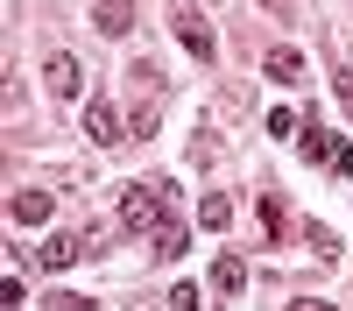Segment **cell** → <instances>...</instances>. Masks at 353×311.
Here are the masks:
<instances>
[{
  "instance_id": "obj_1",
  "label": "cell",
  "mask_w": 353,
  "mask_h": 311,
  "mask_svg": "<svg viewBox=\"0 0 353 311\" xmlns=\"http://www.w3.org/2000/svg\"><path fill=\"white\" fill-rule=\"evenodd\" d=\"M170 198H176V184H170V177L128 184V191H121V226H128V234H156V226L170 219Z\"/></svg>"
},
{
  "instance_id": "obj_2",
  "label": "cell",
  "mask_w": 353,
  "mask_h": 311,
  "mask_svg": "<svg viewBox=\"0 0 353 311\" xmlns=\"http://www.w3.org/2000/svg\"><path fill=\"white\" fill-rule=\"evenodd\" d=\"M85 134H92L99 149H121V141H128L134 128L121 121V106H113V99H85Z\"/></svg>"
},
{
  "instance_id": "obj_3",
  "label": "cell",
  "mask_w": 353,
  "mask_h": 311,
  "mask_svg": "<svg viewBox=\"0 0 353 311\" xmlns=\"http://www.w3.org/2000/svg\"><path fill=\"white\" fill-rule=\"evenodd\" d=\"M170 28H176V43H184V50L198 57V64H212V57H219V43H212V28H205V14L176 8V14H170Z\"/></svg>"
},
{
  "instance_id": "obj_4",
  "label": "cell",
  "mask_w": 353,
  "mask_h": 311,
  "mask_svg": "<svg viewBox=\"0 0 353 311\" xmlns=\"http://www.w3.org/2000/svg\"><path fill=\"white\" fill-rule=\"evenodd\" d=\"M43 85H50L57 99H78V92H85V64H78V57H64V50H57L50 64H43Z\"/></svg>"
},
{
  "instance_id": "obj_5",
  "label": "cell",
  "mask_w": 353,
  "mask_h": 311,
  "mask_svg": "<svg viewBox=\"0 0 353 311\" xmlns=\"http://www.w3.org/2000/svg\"><path fill=\"white\" fill-rule=\"evenodd\" d=\"M8 212H14V219H21V226H43V219H50V212H57V198H50V191H28V184H21V191H14V198H8Z\"/></svg>"
},
{
  "instance_id": "obj_6",
  "label": "cell",
  "mask_w": 353,
  "mask_h": 311,
  "mask_svg": "<svg viewBox=\"0 0 353 311\" xmlns=\"http://www.w3.org/2000/svg\"><path fill=\"white\" fill-rule=\"evenodd\" d=\"M85 248H92V234H50L43 241V269H71Z\"/></svg>"
},
{
  "instance_id": "obj_7",
  "label": "cell",
  "mask_w": 353,
  "mask_h": 311,
  "mask_svg": "<svg viewBox=\"0 0 353 311\" xmlns=\"http://www.w3.org/2000/svg\"><path fill=\"white\" fill-rule=\"evenodd\" d=\"M149 241H156V254H163V262H184V248H191V226H184V219H163Z\"/></svg>"
},
{
  "instance_id": "obj_8",
  "label": "cell",
  "mask_w": 353,
  "mask_h": 311,
  "mask_svg": "<svg viewBox=\"0 0 353 311\" xmlns=\"http://www.w3.org/2000/svg\"><path fill=\"white\" fill-rule=\"evenodd\" d=\"M212 290L219 297H241L248 290V262H241V254H219V262H212Z\"/></svg>"
},
{
  "instance_id": "obj_9",
  "label": "cell",
  "mask_w": 353,
  "mask_h": 311,
  "mask_svg": "<svg viewBox=\"0 0 353 311\" xmlns=\"http://www.w3.org/2000/svg\"><path fill=\"white\" fill-rule=\"evenodd\" d=\"M92 21H99V36H128L134 28V0H99Z\"/></svg>"
},
{
  "instance_id": "obj_10",
  "label": "cell",
  "mask_w": 353,
  "mask_h": 311,
  "mask_svg": "<svg viewBox=\"0 0 353 311\" xmlns=\"http://www.w3.org/2000/svg\"><path fill=\"white\" fill-rule=\"evenodd\" d=\"M261 71H269L276 85H304V78H311V71H304V57H297V50H269V57H261Z\"/></svg>"
},
{
  "instance_id": "obj_11",
  "label": "cell",
  "mask_w": 353,
  "mask_h": 311,
  "mask_svg": "<svg viewBox=\"0 0 353 311\" xmlns=\"http://www.w3.org/2000/svg\"><path fill=\"white\" fill-rule=\"evenodd\" d=\"M226 219H233V198H226V191H205V198H198V226H212V234H219Z\"/></svg>"
},
{
  "instance_id": "obj_12",
  "label": "cell",
  "mask_w": 353,
  "mask_h": 311,
  "mask_svg": "<svg viewBox=\"0 0 353 311\" xmlns=\"http://www.w3.org/2000/svg\"><path fill=\"white\" fill-rule=\"evenodd\" d=\"M297 141H304V156H311V163H332V149H339V141H332L325 128H318V121H311V128H304Z\"/></svg>"
},
{
  "instance_id": "obj_13",
  "label": "cell",
  "mask_w": 353,
  "mask_h": 311,
  "mask_svg": "<svg viewBox=\"0 0 353 311\" xmlns=\"http://www.w3.org/2000/svg\"><path fill=\"white\" fill-rule=\"evenodd\" d=\"M269 134H276V141H297V134H304V121H297L290 106H276V113H269Z\"/></svg>"
},
{
  "instance_id": "obj_14",
  "label": "cell",
  "mask_w": 353,
  "mask_h": 311,
  "mask_svg": "<svg viewBox=\"0 0 353 311\" xmlns=\"http://www.w3.org/2000/svg\"><path fill=\"white\" fill-rule=\"evenodd\" d=\"M163 304H170V311H191V304H198V283H176V290H170Z\"/></svg>"
},
{
  "instance_id": "obj_15",
  "label": "cell",
  "mask_w": 353,
  "mask_h": 311,
  "mask_svg": "<svg viewBox=\"0 0 353 311\" xmlns=\"http://www.w3.org/2000/svg\"><path fill=\"white\" fill-rule=\"evenodd\" d=\"M339 99H346V113H353V50L339 57Z\"/></svg>"
},
{
  "instance_id": "obj_16",
  "label": "cell",
  "mask_w": 353,
  "mask_h": 311,
  "mask_svg": "<svg viewBox=\"0 0 353 311\" xmlns=\"http://www.w3.org/2000/svg\"><path fill=\"white\" fill-rule=\"evenodd\" d=\"M332 170H339V177H353V141H339V149H332Z\"/></svg>"
},
{
  "instance_id": "obj_17",
  "label": "cell",
  "mask_w": 353,
  "mask_h": 311,
  "mask_svg": "<svg viewBox=\"0 0 353 311\" xmlns=\"http://www.w3.org/2000/svg\"><path fill=\"white\" fill-rule=\"evenodd\" d=\"M261 8H269V14H297L304 0H261Z\"/></svg>"
}]
</instances>
